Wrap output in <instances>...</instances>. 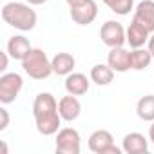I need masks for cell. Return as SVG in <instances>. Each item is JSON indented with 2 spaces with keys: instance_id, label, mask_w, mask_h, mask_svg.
I'll return each mask as SVG.
<instances>
[{
  "instance_id": "cell-1",
  "label": "cell",
  "mask_w": 154,
  "mask_h": 154,
  "mask_svg": "<svg viewBox=\"0 0 154 154\" xmlns=\"http://www.w3.org/2000/svg\"><path fill=\"white\" fill-rule=\"evenodd\" d=\"M33 116L36 131L44 136H53L60 131L62 116L58 112V103L51 93H40L33 102Z\"/></svg>"
},
{
  "instance_id": "cell-2",
  "label": "cell",
  "mask_w": 154,
  "mask_h": 154,
  "mask_svg": "<svg viewBox=\"0 0 154 154\" xmlns=\"http://www.w3.org/2000/svg\"><path fill=\"white\" fill-rule=\"evenodd\" d=\"M2 20L18 31H31V29H35L38 17H36L35 9L29 8V4L8 2L2 8Z\"/></svg>"
},
{
  "instance_id": "cell-3",
  "label": "cell",
  "mask_w": 154,
  "mask_h": 154,
  "mask_svg": "<svg viewBox=\"0 0 154 154\" xmlns=\"http://www.w3.org/2000/svg\"><path fill=\"white\" fill-rule=\"evenodd\" d=\"M22 69L24 72L33 80H45L51 76L53 72V65H51V60L47 58L45 51L44 49H35L22 60Z\"/></svg>"
},
{
  "instance_id": "cell-4",
  "label": "cell",
  "mask_w": 154,
  "mask_h": 154,
  "mask_svg": "<svg viewBox=\"0 0 154 154\" xmlns=\"http://www.w3.org/2000/svg\"><path fill=\"white\" fill-rule=\"evenodd\" d=\"M54 150H56V154H80V150H82L80 132L72 127L60 129L56 132Z\"/></svg>"
},
{
  "instance_id": "cell-5",
  "label": "cell",
  "mask_w": 154,
  "mask_h": 154,
  "mask_svg": "<svg viewBox=\"0 0 154 154\" xmlns=\"http://www.w3.org/2000/svg\"><path fill=\"white\" fill-rule=\"evenodd\" d=\"M24 87V80L18 72H4L0 76V102L4 105L13 103Z\"/></svg>"
},
{
  "instance_id": "cell-6",
  "label": "cell",
  "mask_w": 154,
  "mask_h": 154,
  "mask_svg": "<svg viewBox=\"0 0 154 154\" xmlns=\"http://www.w3.org/2000/svg\"><path fill=\"white\" fill-rule=\"evenodd\" d=\"M89 149L94 154H120L123 150L114 145L112 134L105 129H98L89 136Z\"/></svg>"
},
{
  "instance_id": "cell-7",
  "label": "cell",
  "mask_w": 154,
  "mask_h": 154,
  "mask_svg": "<svg viewBox=\"0 0 154 154\" xmlns=\"http://www.w3.org/2000/svg\"><path fill=\"white\" fill-rule=\"evenodd\" d=\"M100 38L109 47H123V44L127 42V31L120 22L107 20L100 29Z\"/></svg>"
},
{
  "instance_id": "cell-8",
  "label": "cell",
  "mask_w": 154,
  "mask_h": 154,
  "mask_svg": "<svg viewBox=\"0 0 154 154\" xmlns=\"http://www.w3.org/2000/svg\"><path fill=\"white\" fill-rule=\"evenodd\" d=\"M69 9H71L72 22L78 24V26H89L98 17V6H96L94 0H87V2L76 6V8H69Z\"/></svg>"
},
{
  "instance_id": "cell-9",
  "label": "cell",
  "mask_w": 154,
  "mask_h": 154,
  "mask_svg": "<svg viewBox=\"0 0 154 154\" xmlns=\"http://www.w3.org/2000/svg\"><path fill=\"white\" fill-rule=\"evenodd\" d=\"M132 20L141 24L149 33H154V0H141L134 9Z\"/></svg>"
},
{
  "instance_id": "cell-10",
  "label": "cell",
  "mask_w": 154,
  "mask_h": 154,
  "mask_svg": "<svg viewBox=\"0 0 154 154\" xmlns=\"http://www.w3.org/2000/svg\"><path fill=\"white\" fill-rule=\"evenodd\" d=\"M58 112L62 116V120L65 122H74L82 114V103L74 94H67L63 98H60L58 102Z\"/></svg>"
},
{
  "instance_id": "cell-11",
  "label": "cell",
  "mask_w": 154,
  "mask_h": 154,
  "mask_svg": "<svg viewBox=\"0 0 154 154\" xmlns=\"http://www.w3.org/2000/svg\"><path fill=\"white\" fill-rule=\"evenodd\" d=\"M107 63L114 72H127L131 69V51L123 47H111L107 54Z\"/></svg>"
},
{
  "instance_id": "cell-12",
  "label": "cell",
  "mask_w": 154,
  "mask_h": 154,
  "mask_svg": "<svg viewBox=\"0 0 154 154\" xmlns=\"http://www.w3.org/2000/svg\"><path fill=\"white\" fill-rule=\"evenodd\" d=\"M65 91L67 94H74V96H82L89 91V78L84 74V72H71L65 76Z\"/></svg>"
},
{
  "instance_id": "cell-13",
  "label": "cell",
  "mask_w": 154,
  "mask_h": 154,
  "mask_svg": "<svg viewBox=\"0 0 154 154\" xmlns=\"http://www.w3.org/2000/svg\"><path fill=\"white\" fill-rule=\"evenodd\" d=\"M8 53H9V56L11 58H15V60H24L31 51H33V47H31V44H29V40L26 38V36H22V35H17V36H11L9 40H8Z\"/></svg>"
},
{
  "instance_id": "cell-14",
  "label": "cell",
  "mask_w": 154,
  "mask_h": 154,
  "mask_svg": "<svg viewBox=\"0 0 154 154\" xmlns=\"http://www.w3.org/2000/svg\"><path fill=\"white\" fill-rule=\"evenodd\" d=\"M122 149L127 154H143L149 150V141L141 132H129L123 138Z\"/></svg>"
},
{
  "instance_id": "cell-15",
  "label": "cell",
  "mask_w": 154,
  "mask_h": 154,
  "mask_svg": "<svg viewBox=\"0 0 154 154\" xmlns=\"http://www.w3.org/2000/svg\"><path fill=\"white\" fill-rule=\"evenodd\" d=\"M150 38V33L138 22H131V26L127 27V44L132 47V49H138V47H143L145 42H149Z\"/></svg>"
},
{
  "instance_id": "cell-16",
  "label": "cell",
  "mask_w": 154,
  "mask_h": 154,
  "mask_svg": "<svg viewBox=\"0 0 154 154\" xmlns=\"http://www.w3.org/2000/svg\"><path fill=\"white\" fill-rule=\"evenodd\" d=\"M51 65H53V72L58 74V76H67L72 72L74 65H76V60L72 54L69 53H56L53 58H51Z\"/></svg>"
},
{
  "instance_id": "cell-17",
  "label": "cell",
  "mask_w": 154,
  "mask_h": 154,
  "mask_svg": "<svg viewBox=\"0 0 154 154\" xmlns=\"http://www.w3.org/2000/svg\"><path fill=\"white\" fill-rule=\"evenodd\" d=\"M114 80V71L112 67L107 63H96L91 69V82H94L96 85H109Z\"/></svg>"
},
{
  "instance_id": "cell-18",
  "label": "cell",
  "mask_w": 154,
  "mask_h": 154,
  "mask_svg": "<svg viewBox=\"0 0 154 154\" xmlns=\"http://www.w3.org/2000/svg\"><path fill=\"white\" fill-rule=\"evenodd\" d=\"M152 54L149 49H143V47H138V49H132L131 51V69L134 71H143L147 69L150 63H152Z\"/></svg>"
},
{
  "instance_id": "cell-19",
  "label": "cell",
  "mask_w": 154,
  "mask_h": 154,
  "mask_svg": "<svg viewBox=\"0 0 154 154\" xmlns=\"http://www.w3.org/2000/svg\"><path fill=\"white\" fill-rule=\"evenodd\" d=\"M136 114L143 122H154V94H145L138 100Z\"/></svg>"
},
{
  "instance_id": "cell-20",
  "label": "cell",
  "mask_w": 154,
  "mask_h": 154,
  "mask_svg": "<svg viewBox=\"0 0 154 154\" xmlns=\"http://www.w3.org/2000/svg\"><path fill=\"white\" fill-rule=\"evenodd\" d=\"M102 2L120 17H125L134 9V0H102Z\"/></svg>"
},
{
  "instance_id": "cell-21",
  "label": "cell",
  "mask_w": 154,
  "mask_h": 154,
  "mask_svg": "<svg viewBox=\"0 0 154 154\" xmlns=\"http://www.w3.org/2000/svg\"><path fill=\"white\" fill-rule=\"evenodd\" d=\"M0 116H2V122H0V131H6L8 125H9V114H8V111L4 107L0 109Z\"/></svg>"
},
{
  "instance_id": "cell-22",
  "label": "cell",
  "mask_w": 154,
  "mask_h": 154,
  "mask_svg": "<svg viewBox=\"0 0 154 154\" xmlns=\"http://www.w3.org/2000/svg\"><path fill=\"white\" fill-rule=\"evenodd\" d=\"M8 51L6 53H0V58H2V63H0V72H6V69H8Z\"/></svg>"
},
{
  "instance_id": "cell-23",
  "label": "cell",
  "mask_w": 154,
  "mask_h": 154,
  "mask_svg": "<svg viewBox=\"0 0 154 154\" xmlns=\"http://www.w3.org/2000/svg\"><path fill=\"white\" fill-rule=\"evenodd\" d=\"M147 49L150 51V54H152V58H154V33L150 35V38H149V42H147Z\"/></svg>"
},
{
  "instance_id": "cell-24",
  "label": "cell",
  "mask_w": 154,
  "mask_h": 154,
  "mask_svg": "<svg viewBox=\"0 0 154 154\" xmlns=\"http://www.w3.org/2000/svg\"><path fill=\"white\" fill-rule=\"evenodd\" d=\"M65 2H67V6H69V8H76V6H80V4L87 2V0H65Z\"/></svg>"
},
{
  "instance_id": "cell-25",
  "label": "cell",
  "mask_w": 154,
  "mask_h": 154,
  "mask_svg": "<svg viewBox=\"0 0 154 154\" xmlns=\"http://www.w3.org/2000/svg\"><path fill=\"white\" fill-rule=\"evenodd\" d=\"M26 2H27L29 6H42V4L47 2V0H26Z\"/></svg>"
},
{
  "instance_id": "cell-26",
  "label": "cell",
  "mask_w": 154,
  "mask_h": 154,
  "mask_svg": "<svg viewBox=\"0 0 154 154\" xmlns=\"http://www.w3.org/2000/svg\"><path fill=\"white\" fill-rule=\"evenodd\" d=\"M149 140H150V143L154 145V122H152V125H150V129H149Z\"/></svg>"
}]
</instances>
